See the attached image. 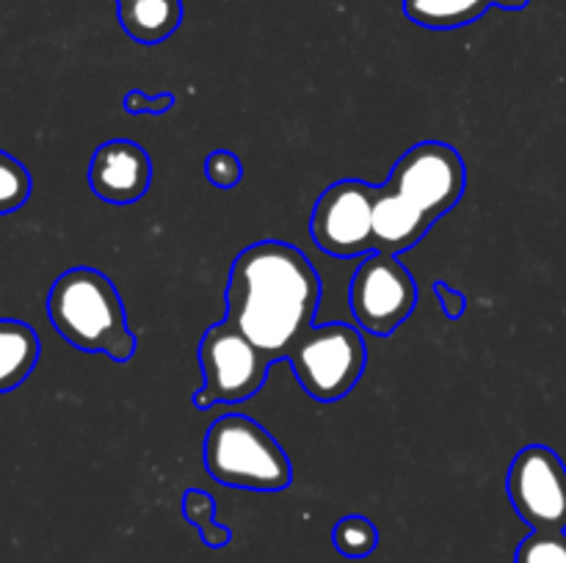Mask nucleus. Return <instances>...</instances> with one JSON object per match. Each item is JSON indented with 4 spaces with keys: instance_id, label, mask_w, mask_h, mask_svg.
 <instances>
[{
    "instance_id": "39448f33",
    "label": "nucleus",
    "mask_w": 566,
    "mask_h": 563,
    "mask_svg": "<svg viewBox=\"0 0 566 563\" xmlns=\"http://www.w3.org/2000/svg\"><path fill=\"white\" fill-rule=\"evenodd\" d=\"M287 362L313 401L337 403L363 379L368 348L357 326L332 320L304 331L287 353Z\"/></svg>"
},
{
    "instance_id": "1a4fd4ad",
    "label": "nucleus",
    "mask_w": 566,
    "mask_h": 563,
    "mask_svg": "<svg viewBox=\"0 0 566 563\" xmlns=\"http://www.w3.org/2000/svg\"><path fill=\"white\" fill-rule=\"evenodd\" d=\"M509 500L531 530H566V464L547 445H528L512 458Z\"/></svg>"
},
{
    "instance_id": "412c9836",
    "label": "nucleus",
    "mask_w": 566,
    "mask_h": 563,
    "mask_svg": "<svg viewBox=\"0 0 566 563\" xmlns=\"http://www.w3.org/2000/svg\"><path fill=\"white\" fill-rule=\"evenodd\" d=\"M497 9H506V11H520L531 3V0H492Z\"/></svg>"
},
{
    "instance_id": "4468645a",
    "label": "nucleus",
    "mask_w": 566,
    "mask_h": 563,
    "mask_svg": "<svg viewBox=\"0 0 566 563\" xmlns=\"http://www.w3.org/2000/svg\"><path fill=\"white\" fill-rule=\"evenodd\" d=\"M182 517H186L188 524L197 528L199 539H202L205 546H210V550H224L232 541V530L216 519V500L210 491L188 489L186 495H182Z\"/></svg>"
},
{
    "instance_id": "f3484780",
    "label": "nucleus",
    "mask_w": 566,
    "mask_h": 563,
    "mask_svg": "<svg viewBox=\"0 0 566 563\" xmlns=\"http://www.w3.org/2000/svg\"><path fill=\"white\" fill-rule=\"evenodd\" d=\"M514 563H566L564 530H534L517 546Z\"/></svg>"
},
{
    "instance_id": "f03ea898",
    "label": "nucleus",
    "mask_w": 566,
    "mask_h": 563,
    "mask_svg": "<svg viewBox=\"0 0 566 563\" xmlns=\"http://www.w3.org/2000/svg\"><path fill=\"white\" fill-rule=\"evenodd\" d=\"M468 188V166L446 141H420L398 158L390 180L376 188V252L401 254L418 246L451 213Z\"/></svg>"
},
{
    "instance_id": "0eeeda50",
    "label": "nucleus",
    "mask_w": 566,
    "mask_h": 563,
    "mask_svg": "<svg viewBox=\"0 0 566 563\" xmlns=\"http://www.w3.org/2000/svg\"><path fill=\"white\" fill-rule=\"evenodd\" d=\"M418 282L396 254L370 252L354 270L348 304L359 329L374 337H390L418 307Z\"/></svg>"
},
{
    "instance_id": "423d86ee",
    "label": "nucleus",
    "mask_w": 566,
    "mask_h": 563,
    "mask_svg": "<svg viewBox=\"0 0 566 563\" xmlns=\"http://www.w3.org/2000/svg\"><path fill=\"white\" fill-rule=\"evenodd\" d=\"M199 364L205 384L193 392L197 408H213L219 403H243L263 390L274 359L260 351L235 323L221 320L202 334Z\"/></svg>"
},
{
    "instance_id": "2eb2a0df",
    "label": "nucleus",
    "mask_w": 566,
    "mask_h": 563,
    "mask_svg": "<svg viewBox=\"0 0 566 563\" xmlns=\"http://www.w3.org/2000/svg\"><path fill=\"white\" fill-rule=\"evenodd\" d=\"M332 544H335V550L343 557L363 561V557H368L379 546V528L368 517L352 513V517H343L335 524V530H332Z\"/></svg>"
},
{
    "instance_id": "aec40b11",
    "label": "nucleus",
    "mask_w": 566,
    "mask_h": 563,
    "mask_svg": "<svg viewBox=\"0 0 566 563\" xmlns=\"http://www.w3.org/2000/svg\"><path fill=\"white\" fill-rule=\"evenodd\" d=\"M431 290H434V296L440 298L442 312H446L451 320H459L464 312H468V296H464L462 290H453L451 285H446V282L440 279L431 285Z\"/></svg>"
},
{
    "instance_id": "20e7f679",
    "label": "nucleus",
    "mask_w": 566,
    "mask_h": 563,
    "mask_svg": "<svg viewBox=\"0 0 566 563\" xmlns=\"http://www.w3.org/2000/svg\"><path fill=\"white\" fill-rule=\"evenodd\" d=\"M210 478L232 489L282 491L293 484V464L269 428L247 414H221L205 434Z\"/></svg>"
},
{
    "instance_id": "ddd939ff",
    "label": "nucleus",
    "mask_w": 566,
    "mask_h": 563,
    "mask_svg": "<svg viewBox=\"0 0 566 563\" xmlns=\"http://www.w3.org/2000/svg\"><path fill=\"white\" fill-rule=\"evenodd\" d=\"M492 6V0H403V14L429 31H453L479 22Z\"/></svg>"
},
{
    "instance_id": "9d476101",
    "label": "nucleus",
    "mask_w": 566,
    "mask_h": 563,
    "mask_svg": "<svg viewBox=\"0 0 566 563\" xmlns=\"http://www.w3.org/2000/svg\"><path fill=\"white\" fill-rule=\"evenodd\" d=\"M88 185L103 202L133 204L153 185V160L142 144L111 138L99 144L88 163Z\"/></svg>"
},
{
    "instance_id": "a211bd4d",
    "label": "nucleus",
    "mask_w": 566,
    "mask_h": 563,
    "mask_svg": "<svg viewBox=\"0 0 566 563\" xmlns=\"http://www.w3.org/2000/svg\"><path fill=\"white\" fill-rule=\"evenodd\" d=\"M205 177H208V182L213 188L230 191V188H235L243 180L241 158L235 152H230V149H216L205 160Z\"/></svg>"
},
{
    "instance_id": "dca6fc26",
    "label": "nucleus",
    "mask_w": 566,
    "mask_h": 563,
    "mask_svg": "<svg viewBox=\"0 0 566 563\" xmlns=\"http://www.w3.org/2000/svg\"><path fill=\"white\" fill-rule=\"evenodd\" d=\"M31 171L20 160L11 158L9 152L0 149V215H9L14 210H20L31 199Z\"/></svg>"
},
{
    "instance_id": "6ab92c4d",
    "label": "nucleus",
    "mask_w": 566,
    "mask_h": 563,
    "mask_svg": "<svg viewBox=\"0 0 566 563\" xmlns=\"http://www.w3.org/2000/svg\"><path fill=\"white\" fill-rule=\"evenodd\" d=\"M175 103L177 97L169 92L155 94V97H147L144 92H127L125 97H122V108H125V114H133V116L169 114V110L175 108Z\"/></svg>"
},
{
    "instance_id": "7ed1b4c3",
    "label": "nucleus",
    "mask_w": 566,
    "mask_h": 563,
    "mask_svg": "<svg viewBox=\"0 0 566 563\" xmlns=\"http://www.w3.org/2000/svg\"><path fill=\"white\" fill-rule=\"evenodd\" d=\"M53 329L83 353H105L114 362H130L138 351L136 331L127 326L125 304L114 282L97 268H70L48 293Z\"/></svg>"
},
{
    "instance_id": "6e6552de",
    "label": "nucleus",
    "mask_w": 566,
    "mask_h": 563,
    "mask_svg": "<svg viewBox=\"0 0 566 563\" xmlns=\"http://www.w3.org/2000/svg\"><path fill=\"white\" fill-rule=\"evenodd\" d=\"M376 188L363 180H340L326 188L310 215V235L332 257H365L376 252Z\"/></svg>"
},
{
    "instance_id": "f257e3e1",
    "label": "nucleus",
    "mask_w": 566,
    "mask_h": 563,
    "mask_svg": "<svg viewBox=\"0 0 566 563\" xmlns=\"http://www.w3.org/2000/svg\"><path fill=\"white\" fill-rule=\"evenodd\" d=\"M321 304V276L296 246L260 241L243 248L227 282V320L271 359H287L313 329Z\"/></svg>"
},
{
    "instance_id": "f8f14e48",
    "label": "nucleus",
    "mask_w": 566,
    "mask_h": 563,
    "mask_svg": "<svg viewBox=\"0 0 566 563\" xmlns=\"http://www.w3.org/2000/svg\"><path fill=\"white\" fill-rule=\"evenodd\" d=\"M39 337L22 320L0 318V395L17 390L39 362Z\"/></svg>"
},
{
    "instance_id": "9b49d317",
    "label": "nucleus",
    "mask_w": 566,
    "mask_h": 563,
    "mask_svg": "<svg viewBox=\"0 0 566 563\" xmlns=\"http://www.w3.org/2000/svg\"><path fill=\"white\" fill-rule=\"evenodd\" d=\"M119 25L133 42L160 44L182 25V0H114Z\"/></svg>"
}]
</instances>
